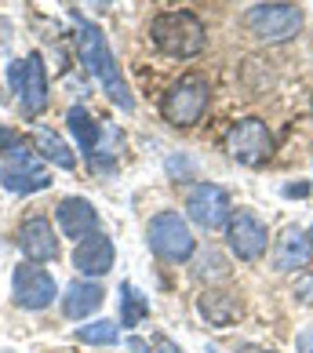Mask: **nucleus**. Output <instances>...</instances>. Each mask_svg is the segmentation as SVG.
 <instances>
[{
    "mask_svg": "<svg viewBox=\"0 0 313 353\" xmlns=\"http://www.w3.org/2000/svg\"><path fill=\"white\" fill-rule=\"evenodd\" d=\"M0 186L11 190V193H41L51 186V175L48 168L37 161V153L30 146H22L19 153H11L4 168H0Z\"/></svg>",
    "mask_w": 313,
    "mask_h": 353,
    "instance_id": "nucleus-9",
    "label": "nucleus"
},
{
    "mask_svg": "<svg viewBox=\"0 0 313 353\" xmlns=\"http://www.w3.org/2000/svg\"><path fill=\"white\" fill-rule=\"evenodd\" d=\"M55 222H59V230H62V237H70V241H84L95 233L99 226V212L91 208V201L84 197H62L55 204Z\"/></svg>",
    "mask_w": 313,
    "mask_h": 353,
    "instance_id": "nucleus-13",
    "label": "nucleus"
},
{
    "mask_svg": "<svg viewBox=\"0 0 313 353\" xmlns=\"http://www.w3.org/2000/svg\"><path fill=\"white\" fill-rule=\"evenodd\" d=\"M117 339H121V332H117L113 321H91L77 328V343H84V346H113Z\"/></svg>",
    "mask_w": 313,
    "mask_h": 353,
    "instance_id": "nucleus-21",
    "label": "nucleus"
},
{
    "mask_svg": "<svg viewBox=\"0 0 313 353\" xmlns=\"http://www.w3.org/2000/svg\"><path fill=\"white\" fill-rule=\"evenodd\" d=\"M8 81L19 95L22 117H41L44 113V106H48V73H44L41 55H30V59L15 62L11 73H8Z\"/></svg>",
    "mask_w": 313,
    "mask_h": 353,
    "instance_id": "nucleus-8",
    "label": "nucleus"
},
{
    "mask_svg": "<svg viewBox=\"0 0 313 353\" xmlns=\"http://www.w3.org/2000/svg\"><path fill=\"white\" fill-rule=\"evenodd\" d=\"M153 350H156V353H182V346L172 343L168 335H156V339H153Z\"/></svg>",
    "mask_w": 313,
    "mask_h": 353,
    "instance_id": "nucleus-23",
    "label": "nucleus"
},
{
    "mask_svg": "<svg viewBox=\"0 0 313 353\" xmlns=\"http://www.w3.org/2000/svg\"><path fill=\"white\" fill-rule=\"evenodd\" d=\"M146 241L164 263H186L193 255V233L186 226V219L179 212H161L150 219V230H146Z\"/></svg>",
    "mask_w": 313,
    "mask_h": 353,
    "instance_id": "nucleus-5",
    "label": "nucleus"
},
{
    "mask_svg": "<svg viewBox=\"0 0 313 353\" xmlns=\"http://www.w3.org/2000/svg\"><path fill=\"white\" fill-rule=\"evenodd\" d=\"M226 241H230V252L237 255L241 263H255V259H263L266 244H270L266 222L255 212H237L226 226Z\"/></svg>",
    "mask_w": 313,
    "mask_h": 353,
    "instance_id": "nucleus-11",
    "label": "nucleus"
},
{
    "mask_svg": "<svg viewBox=\"0 0 313 353\" xmlns=\"http://www.w3.org/2000/svg\"><path fill=\"white\" fill-rule=\"evenodd\" d=\"M146 317H150V299L132 281H124L121 284V324L124 328H139Z\"/></svg>",
    "mask_w": 313,
    "mask_h": 353,
    "instance_id": "nucleus-20",
    "label": "nucleus"
},
{
    "mask_svg": "<svg viewBox=\"0 0 313 353\" xmlns=\"http://www.w3.org/2000/svg\"><path fill=\"white\" fill-rule=\"evenodd\" d=\"M197 310H201V317L212 324V328H230V324L237 321V313H241V303L233 295H226V292H204Z\"/></svg>",
    "mask_w": 313,
    "mask_h": 353,
    "instance_id": "nucleus-17",
    "label": "nucleus"
},
{
    "mask_svg": "<svg viewBox=\"0 0 313 353\" xmlns=\"http://www.w3.org/2000/svg\"><path fill=\"white\" fill-rule=\"evenodd\" d=\"M310 244H313V230H310Z\"/></svg>",
    "mask_w": 313,
    "mask_h": 353,
    "instance_id": "nucleus-27",
    "label": "nucleus"
},
{
    "mask_svg": "<svg viewBox=\"0 0 313 353\" xmlns=\"http://www.w3.org/2000/svg\"><path fill=\"white\" fill-rule=\"evenodd\" d=\"M102 299H106V292H102L95 281H73L66 288V295H62V313H66L70 321H84L102 306Z\"/></svg>",
    "mask_w": 313,
    "mask_h": 353,
    "instance_id": "nucleus-16",
    "label": "nucleus"
},
{
    "mask_svg": "<svg viewBox=\"0 0 313 353\" xmlns=\"http://www.w3.org/2000/svg\"><path fill=\"white\" fill-rule=\"evenodd\" d=\"M186 215L197 222L201 230H223L233 219V204L230 193L219 182H197L186 193Z\"/></svg>",
    "mask_w": 313,
    "mask_h": 353,
    "instance_id": "nucleus-7",
    "label": "nucleus"
},
{
    "mask_svg": "<svg viewBox=\"0 0 313 353\" xmlns=\"http://www.w3.org/2000/svg\"><path fill=\"white\" fill-rule=\"evenodd\" d=\"M19 248H22V255L37 266L55 263L59 259V237H55V230H51V222L44 215H30L19 226Z\"/></svg>",
    "mask_w": 313,
    "mask_h": 353,
    "instance_id": "nucleus-12",
    "label": "nucleus"
},
{
    "mask_svg": "<svg viewBox=\"0 0 313 353\" xmlns=\"http://www.w3.org/2000/svg\"><path fill=\"white\" fill-rule=\"evenodd\" d=\"M208 99H212V84H208V77L186 73V77H179V81L164 91L161 113H164V121L172 128H190V124H197L204 117Z\"/></svg>",
    "mask_w": 313,
    "mask_h": 353,
    "instance_id": "nucleus-4",
    "label": "nucleus"
},
{
    "mask_svg": "<svg viewBox=\"0 0 313 353\" xmlns=\"http://www.w3.org/2000/svg\"><path fill=\"white\" fill-rule=\"evenodd\" d=\"M226 150L237 164L244 168H259L273 157V132L259 121V117H244L230 128L226 135Z\"/></svg>",
    "mask_w": 313,
    "mask_h": 353,
    "instance_id": "nucleus-6",
    "label": "nucleus"
},
{
    "mask_svg": "<svg viewBox=\"0 0 313 353\" xmlns=\"http://www.w3.org/2000/svg\"><path fill=\"white\" fill-rule=\"evenodd\" d=\"M11 295H15V306H22V310H48L59 295V284L51 281V273L44 266L26 263L11 277Z\"/></svg>",
    "mask_w": 313,
    "mask_h": 353,
    "instance_id": "nucleus-10",
    "label": "nucleus"
},
{
    "mask_svg": "<svg viewBox=\"0 0 313 353\" xmlns=\"http://www.w3.org/2000/svg\"><path fill=\"white\" fill-rule=\"evenodd\" d=\"M113 241L106 237V233H91V237H84L81 244H77L73 252V266L84 273V277H106V273L113 270Z\"/></svg>",
    "mask_w": 313,
    "mask_h": 353,
    "instance_id": "nucleus-14",
    "label": "nucleus"
},
{
    "mask_svg": "<svg viewBox=\"0 0 313 353\" xmlns=\"http://www.w3.org/2000/svg\"><path fill=\"white\" fill-rule=\"evenodd\" d=\"M132 350H135V353H150V346H146V343H139V339H132Z\"/></svg>",
    "mask_w": 313,
    "mask_h": 353,
    "instance_id": "nucleus-26",
    "label": "nucleus"
},
{
    "mask_svg": "<svg viewBox=\"0 0 313 353\" xmlns=\"http://www.w3.org/2000/svg\"><path fill=\"white\" fill-rule=\"evenodd\" d=\"M153 44L172 59H193L204 51V22L193 11H164L150 22Z\"/></svg>",
    "mask_w": 313,
    "mask_h": 353,
    "instance_id": "nucleus-2",
    "label": "nucleus"
},
{
    "mask_svg": "<svg viewBox=\"0 0 313 353\" xmlns=\"http://www.w3.org/2000/svg\"><path fill=\"white\" fill-rule=\"evenodd\" d=\"M310 110H313V99H310Z\"/></svg>",
    "mask_w": 313,
    "mask_h": 353,
    "instance_id": "nucleus-28",
    "label": "nucleus"
},
{
    "mask_svg": "<svg viewBox=\"0 0 313 353\" xmlns=\"http://www.w3.org/2000/svg\"><path fill=\"white\" fill-rule=\"evenodd\" d=\"M310 186H284V197H306Z\"/></svg>",
    "mask_w": 313,
    "mask_h": 353,
    "instance_id": "nucleus-25",
    "label": "nucleus"
},
{
    "mask_svg": "<svg viewBox=\"0 0 313 353\" xmlns=\"http://www.w3.org/2000/svg\"><path fill=\"white\" fill-rule=\"evenodd\" d=\"M26 146V139L19 135V132H11V128H4V124H0V153H4V157H11V153H19Z\"/></svg>",
    "mask_w": 313,
    "mask_h": 353,
    "instance_id": "nucleus-22",
    "label": "nucleus"
},
{
    "mask_svg": "<svg viewBox=\"0 0 313 353\" xmlns=\"http://www.w3.org/2000/svg\"><path fill=\"white\" fill-rule=\"evenodd\" d=\"M310 259H313L310 237L303 230L288 226L277 237V248H273V270H277V273H299V270L310 266Z\"/></svg>",
    "mask_w": 313,
    "mask_h": 353,
    "instance_id": "nucleus-15",
    "label": "nucleus"
},
{
    "mask_svg": "<svg viewBox=\"0 0 313 353\" xmlns=\"http://www.w3.org/2000/svg\"><path fill=\"white\" fill-rule=\"evenodd\" d=\"M73 22H77V55H81L84 70L102 84V91L110 95V102H117V106L128 113L135 102H132V91H128L121 70H117V59H113V51L106 44V37H102L99 26L88 22L84 15H73Z\"/></svg>",
    "mask_w": 313,
    "mask_h": 353,
    "instance_id": "nucleus-1",
    "label": "nucleus"
},
{
    "mask_svg": "<svg viewBox=\"0 0 313 353\" xmlns=\"http://www.w3.org/2000/svg\"><path fill=\"white\" fill-rule=\"evenodd\" d=\"M295 346H299V353H313V328H306V332H299V339H295Z\"/></svg>",
    "mask_w": 313,
    "mask_h": 353,
    "instance_id": "nucleus-24",
    "label": "nucleus"
},
{
    "mask_svg": "<svg viewBox=\"0 0 313 353\" xmlns=\"http://www.w3.org/2000/svg\"><path fill=\"white\" fill-rule=\"evenodd\" d=\"M244 30L263 44H284L303 33V11L288 0H273V4H255L244 11Z\"/></svg>",
    "mask_w": 313,
    "mask_h": 353,
    "instance_id": "nucleus-3",
    "label": "nucleus"
},
{
    "mask_svg": "<svg viewBox=\"0 0 313 353\" xmlns=\"http://www.w3.org/2000/svg\"><path fill=\"white\" fill-rule=\"evenodd\" d=\"M33 150L44 157V161H51V164H59V168H70L77 164V157H73V150L66 146V142H62L55 132H51V128H33Z\"/></svg>",
    "mask_w": 313,
    "mask_h": 353,
    "instance_id": "nucleus-18",
    "label": "nucleus"
},
{
    "mask_svg": "<svg viewBox=\"0 0 313 353\" xmlns=\"http://www.w3.org/2000/svg\"><path fill=\"white\" fill-rule=\"evenodd\" d=\"M66 124H70V132L77 135V142H81V150H84L88 157L95 153L99 139H102V128H99L95 117H91V110H84V106H73V110L66 113Z\"/></svg>",
    "mask_w": 313,
    "mask_h": 353,
    "instance_id": "nucleus-19",
    "label": "nucleus"
}]
</instances>
